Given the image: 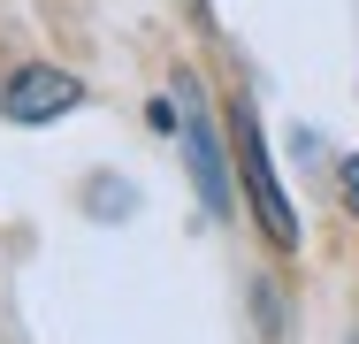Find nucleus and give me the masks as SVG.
Returning <instances> with one entry per match:
<instances>
[{
	"label": "nucleus",
	"instance_id": "obj_5",
	"mask_svg": "<svg viewBox=\"0 0 359 344\" xmlns=\"http://www.w3.org/2000/svg\"><path fill=\"white\" fill-rule=\"evenodd\" d=\"M337 192H344V199L359 206V153H352V161H344V168H337Z\"/></svg>",
	"mask_w": 359,
	"mask_h": 344
},
{
	"label": "nucleus",
	"instance_id": "obj_4",
	"mask_svg": "<svg viewBox=\"0 0 359 344\" xmlns=\"http://www.w3.org/2000/svg\"><path fill=\"white\" fill-rule=\"evenodd\" d=\"M92 206H115V214H123V206H130V192H123V184H107V176H100V184H92Z\"/></svg>",
	"mask_w": 359,
	"mask_h": 344
},
{
	"label": "nucleus",
	"instance_id": "obj_2",
	"mask_svg": "<svg viewBox=\"0 0 359 344\" xmlns=\"http://www.w3.org/2000/svg\"><path fill=\"white\" fill-rule=\"evenodd\" d=\"M237 168H245V184H252V206H260V230L276 237V245H298V214H290L283 184H276V161H268V145H260V115L237 100Z\"/></svg>",
	"mask_w": 359,
	"mask_h": 344
},
{
	"label": "nucleus",
	"instance_id": "obj_3",
	"mask_svg": "<svg viewBox=\"0 0 359 344\" xmlns=\"http://www.w3.org/2000/svg\"><path fill=\"white\" fill-rule=\"evenodd\" d=\"M76 100H84V84H76L69 69H46V62H39V69H15V77L0 84V115L23 123V131H31V123H62Z\"/></svg>",
	"mask_w": 359,
	"mask_h": 344
},
{
	"label": "nucleus",
	"instance_id": "obj_1",
	"mask_svg": "<svg viewBox=\"0 0 359 344\" xmlns=\"http://www.w3.org/2000/svg\"><path fill=\"white\" fill-rule=\"evenodd\" d=\"M176 131H184V168H191V192L207 214H229V168H222V138L207 123V100H199V77L176 84Z\"/></svg>",
	"mask_w": 359,
	"mask_h": 344
}]
</instances>
